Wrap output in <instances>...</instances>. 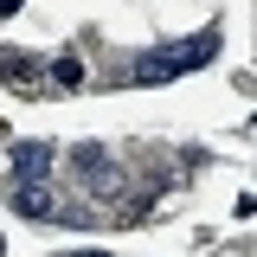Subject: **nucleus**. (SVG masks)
I'll return each mask as SVG.
<instances>
[{"mask_svg": "<svg viewBox=\"0 0 257 257\" xmlns=\"http://www.w3.org/2000/svg\"><path fill=\"white\" fill-rule=\"evenodd\" d=\"M71 174H84V180H90V187H116V180H122V174H116V161H109V148H96V142H77V148H71Z\"/></svg>", "mask_w": 257, "mask_h": 257, "instance_id": "1", "label": "nucleus"}, {"mask_svg": "<svg viewBox=\"0 0 257 257\" xmlns=\"http://www.w3.org/2000/svg\"><path fill=\"white\" fill-rule=\"evenodd\" d=\"M13 212H26V219H52V212H58L52 180H20V187H13Z\"/></svg>", "mask_w": 257, "mask_h": 257, "instance_id": "3", "label": "nucleus"}, {"mask_svg": "<svg viewBox=\"0 0 257 257\" xmlns=\"http://www.w3.org/2000/svg\"><path fill=\"white\" fill-rule=\"evenodd\" d=\"M71 257H109V251H71Z\"/></svg>", "mask_w": 257, "mask_h": 257, "instance_id": "8", "label": "nucleus"}, {"mask_svg": "<svg viewBox=\"0 0 257 257\" xmlns=\"http://www.w3.org/2000/svg\"><path fill=\"white\" fill-rule=\"evenodd\" d=\"M0 13H20V0H0Z\"/></svg>", "mask_w": 257, "mask_h": 257, "instance_id": "7", "label": "nucleus"}, {"mask_svg": "<svg viewBox=\"0 0 257 257\" xmlns=\"http://www.w3.org/2000/svg\"><path fill=\"white\" fill-rule=\"evenodd\" d=\"M128 77H135V84H174V77H180V64H174V52L161 45V52H142V58L128 64Z\"/></svg>", "mask_w": 257, "mask_h": 257, "instance_id": "4", "label": "nucleus"}, {"mask_svg": "<svg viewBox=\"0 0 257 257\" xmlns=\"http://www.w3.org/2000/svg\"><path fill=\"white\" fill-rule=\"evenodd\" d=\"M52 77H58L64 90H77V84H84V58H58V64H52Z\"/></svg>", "mask_w": 257, "mask_h": 257, "instance_id": "6", "label": "nucleus"}, {"mask_svg": "<svg viewBox=\"0 0 257 257\" xmlns=\"http://www.w3.org/2000/svg\"><path fill=\"white\" fill-rule=\"evenodd\" d=\"M45 64L39 58H26V52H0V84H32Z\"/></svg>", "mask_w": 257, "mask_h": 257, "instance_id": "5", "label": "nucleus"}, {"mask_svg": "<svg viewBox=\"0 0 257 257\" xmlns=\"http://www.w3.org/2000/svg\"><path fill=\"white\" fill-rule=\"evenodd\" d=\"M52 161H58L52 142H20V148H13V180H45Z\"/></svg>", "mask_w": 257, "mask_h": 257, "instance_id": "2", "label": "nucleus"}]
</instances>
